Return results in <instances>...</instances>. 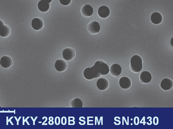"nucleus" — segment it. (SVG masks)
I'll list each match as a JSON object with an SVG mask.
<instances>
[{"instance_id":"nucleus-23","label":"nucleus","mask_w":173,"mask_h":129,"mask_svg":"<svg viewBox=\"0 0 173 129\" xmlns=\"http://www.w3.org/2000/svg\"><path fill=\"white\" fill-rule=\"evenodd\" d=\"M61 123V120L60 117H56L55 119V123L56 125H59Z\"/></svg>"},{"instance_id":"nucleus-9","label":"nucleus","mask_w":173,"mask_h":129,"mask_svg":"<svg viewBox=\"0 0 173 129\" xmlns=\"http://www.w3.org/2000/svg\"><path fill=\"white\" fill-rule=\"evenodd\" d=\"M88 30L90 33L96 34L99 32L100 30V26L98 22H92L88 25Z\"/></svg>"},{"instance_id":"nucleus-5","label":"nucleus","mask_w":173,"mask_h":129,"mask_svg":"<svg viewBox=\"0 0 173 129\" xmlns=\"http://www.w3.org/2000/svg\"><path fill=\"white\" fill-rule=\"evenodd\" d=\"M173 86V81L168 78H165L161 81L160 88L164 90H169L171 89Z\"/></svg>"},{"instance_id":"nucleus-11","label":"nucleus","mask_w":173,"mask_h":129,"mask_svg":"<svg viewBox=\"0 0 173 129\" xmlns=\"http://www.w3.org/2000/svg\"><path fill=\"white\" fill-rule=\"evenodd\" d=\"M140 82L143 83H148L150 82L152 79V76L149 72L144 71L140 74L139 77Z\"/></svg>"},{"instance_id":"nucleus-21","label":"nucleus","mask_w":173,"mask_h":129,"mask_svg":"<svg viewBox=\"0 0 173 129\" xmlns=\"http://www.w3.org/2000/svg\"><path fill=\"white\" fill-rule=\"evenodd\" d=\"M61 124L63 125H66L67 123V119L66 117H63L61 119Z\"/></svg>"},{"instance_id":"nucleus-18","label":"nucleus","mask_w":173,"mask_h":129,"mask_svg":"<svg viewBox=\"0 0 173 129\" xmlns=\"http://www.w3.org/2000/svg\"><path fill=\"white\" fill-rule=\"evenodd\" d=\"M70 104L72 108H82L83 106L82 101L78 98H75L71 100Z\"/></svg>"},{"instance_id":"nucleus-2","label":"nucleus","mask_w":173,"mask_h":129,"mask_svg":"<svg viewBox=\"0 0 173 129\" xmlns=\"http://www.w3.org/2000/svg\"><path fill=\"white\" fill-rule=\"evenodd\" d=\"M95 70L101 76H105L110 72L109 67L103 60H98L93 66Z\"/></svg>"},{"instance_id":"nucleus-25","label":"nucleus","mask_w":173,"mask_h":129,"mask_svg":"<svg viewBox=\"0 0 173 129\" xmlns=\"http://www.w3.org/2000/svg\"><path fill=\"white\" fill-rule=\"evenodd\" d=\"M4 25V23L2 20H0V30Z\"/></svg>"},{"instance_id":"nucleus-16","label":"nucleus","mask_w":173,"mask_h":129,"mask_svg":"<svg viewBox=\"0 0 173 129\" xmlns=\"http://www.w3.org/2000/svg\"><path fill=\"white\" fill-rule=\"evenodd\" d=\"M93 9L90 5H87L83 6L82 9V13L84 16L90 17L93 14Z\"/></svg>"},{"instance_id":"nucleus-7","label":"nucleus","mask_w":173,"mask_h":129,"mask_svg":"<svg viewBox=\"0 0 173 129\" xmlns=\"http://www.w3.org/2000/svg\"><path fill=\"white\" fill-rule=\"evenodd\" d=\"M119 85L121 88L126 89L131 87L132 82L130 79L128 77H121L119 80Z\"/></svg>"},{"instance_id":"nucleus-3","label":"nucleus","mask_w":173,"mask_h":129,"mask_svg":"<svg viewBox=\"0 0 173 129\" xmlns=\"http://www.w3.org/2000/svg\"><path fill=\"white\" fill-rule=\"evenodd\" d=\"M83 75L84 77L88 80H92L95 78L101 77V75L96 71L93 66L86 68L84 69Z\"/></svg>"},{"instance_id":"nucleus-22","label":"nucleus","mask_w":173,"mask_h":129,"mask_svg":"<svg viewBox=\"0 0 173 129\" xmlns=\"http://www.w3.org/2000/svg\"><path fill=\"white\" fill-rule=\"evenodd\" d=\"M71 117H68V123H70L71 122H72L73 123V124L74 125L75 124V118L74 117H72V120H71Z\"/></svg>"},{"instance_id":"nucleus-14","label":"nucleus","mask_w":173,"mask_h":129,"mask_svg":"<svg viewBox=\"0 0 173 129\" xmlns=\"http://www.w3.org/2000/svg\"><path fill=\"white\" fill-rule=\"evenodd\" d=\"M163 18L162 15L159 12H155L151 16V21L155 24H159L162 22Z\"/></svg>"},{"instance_id":"nucleus-1","label":"nucleus","mask_w":173,"mask_h":129,"mask_svg":"<svg viewBox=\"0 0 173 129\" xmlns=\"http://www.w3.org/2000/svg\"><path fill=\"white\" fill-rule=\"evenodd\" d=\"M130 69L134 73H138L143 69V60L141 56L135 55L130 60Z\"/></svg>"},{"instance_id":"nucleus-13","label":"nucleus","mask_w":173,"mask_h":129,"mask_svg":"<svg viewBox=\"0 0 173 129\" xmlns=\"http://www.w3.org/2000/svg\"><path fill=\"white\" fill-rule=\"evenodd\" d=\"M98 13L100 17L102 18H106L109 16L110 10L107 6H102L99 7Z\"/></svg>"},{"instance_id":"nucleus-6","label":"nucleus","mask_w":173,"mask_h":129,"mask_svg":"<svg viewBox=\"0 0 173 129\" xmlns=\"http://www.w3.org/2000/svg\"><path fill=\"white\" fill-rule=\"evenodd\" d=\"M97 85L98 89L101 90H107L109 87V82L105 78L99 79L97 82Z\"/></svg>"},{"instance_id":"nucleus-4","label":"nucleus","mask_w":173,"mask_h":129,"mask_svg":"<svg viewBox=\"0 0 173 129\" xmlns=\"http://www.w3.org/2000/svg\"><path fill=\"white\" fill-rule=\"evenodd\" d=\"M63 57L66 60H70L74 59L75 56V52L74 49L67 48L63 52Z\"/></svg>"},{"instance_id":"nucleus-17","label":"nucleus","mask_w":173,"mask_h":129,"mask_svg":"<svg viewBox=\"0 0 173 129\" xmlns=\"http://www.w3.org/2000/svg\"><path fill=\"white\" fill-rule=\"evenodd\" d=\"M38 9L42 12H47L50 8L49 3L43 1H41L38 3Z\"/></svg>"},{"instance_id":"nucleus-8","label":"nucleus","mask_w":173,"mask_h":129,"mask_svg":"<svg viewBox=\"0 0 173 129\" xmlns=\"http://www.w3.org/2000/svg\"><path fill=\"white\" fill-rule=\"evenodd\" d=\"M110 71L113 76L117 77L120 75L122 71L121 66L117 64H114L111 65L109 68Z\"/></svg>"},{"instance_id":"nucleus-12","label":"nucleus","mask_w":173,"mask_h":129,"mask_svg":"<svg viewBox=\"0 0 173 129\" xmlns=\"http://www.w3.org/2000/svg\"><path fill=\"white\" fill-rule=\"evenodd\" d=\"M0 64L3 67L9 68L12 65L13 60L9 56H3L0 60Z\"/></svg>"},{"instance_id":"nucleus-10","label":"nucleus","mask_w":173,"mask_h":129,"mask_svg":"<svg viewBox=\"0 0 173 129\" xmlns=\"http://www.w3.org/2000/svg\"><path fill=\"white\" fill-rule=\"evenodd\" d=\"M55 67L57 71L63 72L67 69V64L64 60L62 59L57 60L55 64Z\"/></svg>"},{"instance_id":"nucleus-24","label":"nucleus","mask_w":173,"mask_h":129,"mask_svg":"<svg viewBox=\"0 0 173 129\" xmlns=\"http://www.w3.org/2000/svg\"><path fill=\"white\" fill-rule=\"evenodd\" d=\"M153 123L155 125L158 124L159 123V119L157 117H155L153 119Z\"/></svg>"},{"instance_id":"nucleus-28","label":"nucleus","mask_w":173,"mask_h":129,"mask_svg":"<svg viewBox=\"0 0 173 129\" xmlns=\"http://www.w3.org/2000/svg\"><path fill=\"white\" fill-rule=\"evenodd\" d=\"M53 118L52 117H50L49 118V119L50 121H53Z\"/></svg>"},{"instance_id":"nucleus-19","label":"nucleus","mask_w":173,"mask_h":129,"mask_svg":"<svg viewBox=\"0 0 173 129\" xmlns=\"http://www.w3.org/2000/svg\"><path fill=\"white\" fill-rule=\"evenodd\" d=\"M10 33V29L8 26L4 25L0 30V35L2 37H7Z\"/></svg>"},{"instance_id":"nucleus-29","label":"nucleus","mask_w":173,"mask_h":129,"mask_svg":"<svg viewBox=\"0 0 173 129\" xmlns=\"http://www.w3.org/2000/svg\"><path fill=\"white\" fill-rule=\"evenodd\" d=\"M1 106H0V108H1Z\"/></svg>"},{"instance_id":"nucleus-20","label":"nucleus","mask_w":173,"mask_h":129,"mask_svg":"<svg viewBox=\"0 0 173 129\" xmlns=\"http://www.w3.org/2000/svg\"><path fill=\"white\" fill-rule=\"evenodd\" d=\"M71 1L72 0H60V2L61 4L65 6L70 5Z\"/></svg>"},{"instance_id":"nucleus-27","label":"nucleus","mask_w":173,"mask_h":129,"mask_svg":"<svg viewBox=\"0 0 173 129\" xmlns=\"http://www.w3.org/2000/svg\"><path fill=\"white\" fill-rule=\"evenodd\" d=\"M53 121H49L48 123L49 125H52L53 124Z\"/></svg>"},{"instance_id":"nucleus-15","label":"nucleus","mask_w":173,"mask_h":129,"mask_svg":"<svg viewBox=\"0 0 173 129\" xmlns=\"http://www.w3.org/2000/svg\"><path fill=\"white\" fill-rule=\"evenodd\" d=\"M32 26L33 29L38 31L43 27V21L39 18H34L32 21Z\"/></svg>"},{"instance_id":"nucleus-26","label":"nucleus","mask_w":173,"mask_h":129,"mask_svg":"<svg viewBox=\"0 0 173 129\" xmlns=\"http://www.w3.org/2000/svg\"><path fill=\"white\" fill-rule=\"evenodd\" d=\"M41 1H43L45 2H47L49 3H50L52 2V0H41Z\"/></svg>"}]
</instances>
